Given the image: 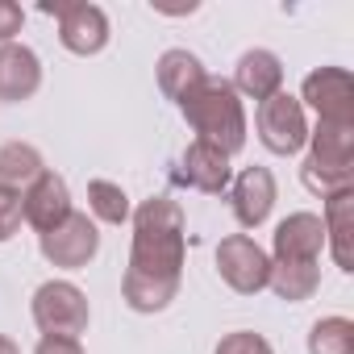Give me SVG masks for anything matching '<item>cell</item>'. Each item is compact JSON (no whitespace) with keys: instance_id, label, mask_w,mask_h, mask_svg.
I'll return each mask as SVG.
<instances>
[{"instance_id":"obj_1","label":"cell","mask_w":354,"mask_h":354,"mask_svg":"<svg viewBox=\"0 0 354 354\" xmlns=\"http://www.w3.org/2000/svg\"><path fill=\"white\" fill-rule=\"evenodd\" d=\"M180 271H184V209L167 196H150L133 213L129 275L180 283Z\"/></svg>"},{"instance_id":"obj_2","label":"cell","mask_w":354,"mask_h":354,"mask_svg":"<svg viewBox=\"0 0 354 354\" xmlns=\"http://www.w3.org/2000/svg\"><path fill=\"white\" fill-rule=\"evenodd\" d=\"M184 117L201 133V142L217 146L225 158L246 146V113H242V100H238L234 84H225V80H205L184 100Z\"/></svg>"},{"instance_id":"obj_3","label":"cell","mask_w":354,"mask_h":354,"mask_svg":"<svg viewBox=\"0 0 354 354\" xmlns=\"http://www.w3.org/2000/svg\"><path fill=\"white\" fill-rule=\"evenodd\" d=\"M34 321L46 337H80L88 329V296L67 279L42 283L34 292Z\"/></svg>"},{"instance_id":"obj_4","label":"cell","mask_w":354,"mask_h":354,"mask_svg":"<svg viewBox=\"0 0 354 354\" xmlns=\"http://www.w3.org/2000/svg\"><path fill=\"white\" fill-rule=\"evenodd\" d=\"M259 138L271 154H296L308 142L304 104L288 92H275L271 100H263L259 104Z\"/></svg>"},{"instance_id":"obj_5","label":"cell","mask_w":354,"mask_h":354,"mask_svg":"<svg viewBox=\"0 0 354 354\" xmlns=\"http://www.w3.org/2000/svg\"><path fill=\"white\" fill-rule=\"evenodd\" d=\"M217 271L221 279L242 292V296H254L267 288V275H271V259L263 254V246L246 234H230L221 246H217Z\"/></svg>"},{"instance_id":"obj_6","label":"cell","mask_w":354,"mask_h":354,"mask_svg":"<svg viewBox=\"0 0 354 354\" xmlns=\"http://www.w3.org/2000/svg\"><path fill=\"white\" fill-rule=\"evenodd\" d=\"M42 13L46 17H59V42L71 50V55H100L104 50V42H109V17H104V9H96V5H42Z\"/></svg>"},{"instance_id":"obj_7","label":"cell","mask_w":354,"mask_h":354,"mask_svg":"<svg viewBox=\"0 0 354 354\" xmlns=\"http://www.w3.org/2000/svg\"><path fill=\"white\" fill-rule=\"evenodd\" d=\"M96 250H100V234H96V225L84 213H71L63 225H55V230L42 234V254L55 267H67V271L88 267L96 259Z\"/></svg>"},{"instance_id":"obj_8","label":"cell","mask_w":354,"mask_h":354,"mask_svg":"<svg viewBox=\"0 0 354 354\" xmlns=\"http://www.w3.org/2000/svg\"><path fill=\"white\" fill-rule=\"evenodd\" d=\"M321 121H337V125H354V80L346 67H321L304 80V96Z\"/></svg>"},{"instance_id":"obj_9","label":"cell","mask_w":354,"mask_h":354,"mask_svg":"<svg viewBox=\"0 0 354 354\" xmlns=\"http://www.w3.org/2000/svg\"><path fill=\"white\" fill-rule=\"evenodd\" d=\"M21 217L38 234H46V230H55V225H63L71 217V192L63 184V175H55V171L38 175V180L26 188V196H21Z\"/></svg>"},{"instance_id":"obj_10","label":"cell","mask_w":354,"mask_h":354,"mask_svg":"<svg viewBox=\"0 0 354 354\" xmlns=\"http://www.w3.org/2000/svg\"><path fill=\"white\" fill-rule=\"evenodd\" d=\"M275 259H292V263H317L321 246H325V225L317 213H292L275 225Z\"/></svg>"},{"instance_id":"obj_11","label":"cell","mask_w":354,"mask_h":354,"mask_svg":"<svg viewBox=\"0 0 354 354\" xmlns=\"http://www.w3.org/2000/svg\"><path fill=\"white\" fill-rule=\"evenodd\" d=\"M234 217L254 230L271 217V205H275V175L267 167H246L238 180H234Z\"/></svg>"},{"instance_id":"obj_12","label":"cell","mask_w":354,"mask_h":354,"mask_svg":"<svg viewBox=\"0 0 354 354\" xmlns=\"http://www.w3.org/2000/svg\"><path fill=\"white\" fill-rule=\"evenodd\" d=\"M42 84V63L30 46H0V100H30Z\"/></svg>"},{"instance_id":"obj_13","label":"cell","mask_w":354,"mask_h":354,"mask_svg":"<svg viewBox=\"0 0 354 354\" xmlns=\"http://www.w3.org/2000/svg\"><path fill=\"white\" fill-rule=\"evenodd\" d=\"M184 171H180V180L184 184H192V188H201V192H209V196H217V192H225L230 188V158L217 150V146H209V142H192L188 150H184V162H180Z\"/></svg>"},{"instance_id":"obj_14","label":"cell","mask_w":354,"mask_h":354,"mask_svg":"<svg viewBox=\"0 0 354 354\" xmlns=\"http://www.w3.org/2000/svg\"><path fill=\"white\" fill-rule=\"evenodd\" d=\"M283 88V63L271 50H246L234 71V92H246L250 100H271Z\"/></svg>"},{"instance_id":"obj_15","label":"cell","mask_w":354,"mask_h":354,"mask_svg":"<svg viewBox=\"0 0 354 354\" xmlns=\"http://www.w3.org/2000/svg\"><path fill=\"white\" fill-rule=\"evenodd\" d=\"M308 162L329 167V171H350L354 167V125H337V121H317V129L308 133Z\"/></svg>"},{"instance_id":"obj_16","label":"cell","mask_w":354,"mask_h":354,"mask_svg":"<svg viewBox=\"0 0 354 354\" xmlns=\"http://www.w3.org/2000/svg\"><path fill=\"white\" fill-rule=\"evenodd\" d=\"M325 242L333 246V259L342 271H354V188L325 201Z\"/></svg>"},{"instance_id":"obj_17","label":"cell","mask_w":354,"mask_h":354,"mask_svg":"<svg viewBox=\"0 0 354 354\" xmlns=\"http://www.w3.org/2000/svg\"><path fill=\"white\" fill-rule=\"evenodd\" d=\"M205 80H209V75H205V67H201V59H196L192 50H167V55L158 59V88H162V96L175 100V104H184Z\"/></svg>"},{"instance_id":"obj_18","label":"cell","mask_w":354,"mask_h":354,"mask_svg":"<svg viewBox=\"0 0 354 354\" xmlns=\"http://www.w3.org/2000/svg\"><path fill=\"white\" fill-rule=\"evenodd\" d=\"M317 283H321V271H317V263H292V259H275V263H271V275H267V288H275V296H279V300H292V304L308 300V296L317 292Z\"/></svg>"},{"instance_id":"obj_19","label":"cell","mask_w":354,"mask_h":354,"mask_svg":"<svg viewBox=\"0 0 354 354\" xmlns=\"http://www.w3.org/2000/svg\"><path fill=\"white\" fill-rule=\"evenodd\" d=\"M42 154L26 142H9V146H0V188H30L38 175H42Z\"/></svg>"},{"instance_id":"obj_20","label":"cell","mask_w":354,"mask_h":354,"mask_svg":"<svg viewBox=\"0 0 354 354\" xmlns=\"http://www.w3.org/2000/svg\"><path fill=\"white\" fill-rule=\"evenodd\" d=\"M308 354H354V321L321 317L308 333Z\"/></svg>"},{"instance_id":"obj_21","label":"cell","mask_w":354,"mask_h":354,"mask_svg":"<svg viewBox=\"0 0 354 354\" xmlns=\"http://www.w3.org/2000/svg\"><path fill=\"white\" fill-rule=\"evenodd\" d=\"M88 209L104 225H125L129 221V196L121 192V184H109V180H92L88 184Z\"/></svg>"},{"instance_id":"obj_22","label":"cell","mask_w":354,"mask_h":354,"mask_svg":"<svg viewBox=\"0 0 354 354\" xmlns=\"http://www.w3.org/2000/svg\"><path fill=\"white\" fill-rule=\"evenodd\" d=\"M300 180H304V188H308V192H317L321 201H329V196H337V192H350V188H354V171H329V167H317V162H308V158H304Z\"/></svg>"},{"instance_id":"obj_23","label":"cell","mask_w":354,"mask_h":354,"mask_svg":"<svg viewBox=\"0 0 354 354\" xmlns=\"http://www.w3.org/2000/svg\"><path fill=\"white\" fill-rule=\"evenodd\" d=\"M213 354H271V346H267V337H263V333L242 329V333H225V337L217 342V350H213Z\"/></svg>"},{"instance_id":"obj_24","label":"cell","mask_w":354,"mask_h":354,"mask_svg":"<svg viewBox=\"0 0 354 354\" xmlns=\"http://www.w3.org/2000/svg\"><path fill=\"white\" fill-rule=\"evenodd\" d=\"M21 230V192L0 188V242H9Z\"/></svg>"},{"instance_id":"obj_25","label":"cell","mask_w":354,"mask_h":354,"mask_svg":"<svg viewBox=\"0 0 354 354\" xmlns=\"http://www.w3.org/2000/svg\"><path fill=\"white\" fill-rule=\"evenodd\" d=\"M21 21H26L21 5H13V0H0V42H5V46H9L13 34H21Z\"/></svg>"},{"instance_id":"obj_26","label":"cell","mask_w":354,"mask_h":354,"mask_svg":"<svg viewBox=\"0 0 354 354\" xmlns=\"http://www.w3.org/2000/svg\"><path fill=\"white\" fill-rule=\"evenodd\" d=\"M34 354H84L80 337H42Z\"/></svg>"},{"instance_id":"obj_27","label":"cell","mask_w":354,"mask_h":354,"mask_svg":"<svg viewBox=\"0 0 354 354\" xmlns=\"http://www.w3.org/2000/svg\"><path fill=\"white\" fill-rule=\"evenodd\" d=\"M0 354H21V350H17V346H13L9 337H0Z\"/></svg>"}]
</instances>
